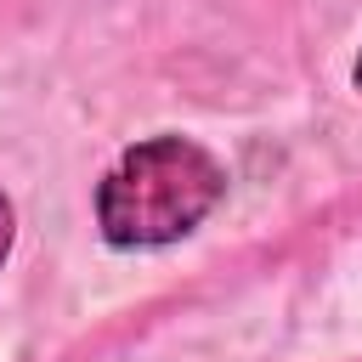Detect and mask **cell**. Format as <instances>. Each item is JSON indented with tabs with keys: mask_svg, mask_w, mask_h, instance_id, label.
Returning a JSON list of instances; mask_svg holds the SVG:
<instances>
[{
	"mask_svg": "<svg viewBox=\"0 0 362 362\" xmlns=\"http://www.w3.org/2000/svg\"><path fill=\"white\" fill-rule=\"evenodd\" d=\"M11 232H17V209H11V198L0 192V260L11 255Z\"/></svg>",
	"mask_w": 362,
	"mask_h": 362,
	"instance_id": "cell-2",
	"label": "cell"
},
{
	"mask_svg": "<svg viewBox=\"0 0 362 362\" xmlns=\"http://www.w3.org/2000/svg\"><path fill=\"white\" fill-rule=\"evenodd\" d=\"M226 198V170L192 136H147L96 181V226L113 249H170Z\"/></svg>",
	"mask_w": 362,
	"mask_h": 362,
	"instance_id": "cell-1",
	"label": "cell"
},
{
	"mask_svg": "<svg viewBox=\"0 0 362 362\" xmlns=\"http://www.w3.org/2000/svg\"><path fill=\"white\" fill-rule=\"evenodd\" d=\"M351 85H356V90H362V57H356V68H351Z\"/></svg>",
	"mask_w": 362,
	"mask_h": 362,
	"instance_id": "cell-3",
	"label": "cell"
}]
</instances>
